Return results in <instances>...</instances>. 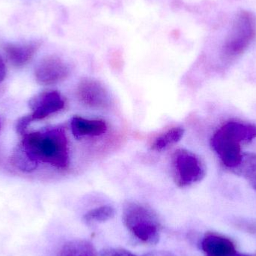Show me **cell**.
Instances as JSON below:
<instances>
[{"label":"cell","instance_id":"19","mask_svg":"<svg viewBox=\"0 0 256 256\" xmlns=\"http://www.w3.org/2000/svg\"><path fill=\"white\" fill-rule=\"evenodd\" d=\"M6 76V67L4 60L0 56V84L4 80Z\"/></svg>","mask_w":256,"mask_h":256},{"label":"cell","instance_id":"3","mask_svg":"<svg viewBox=\"0 0 256 256\" xmlns=\"http://www.w3.org/2000/svg\"><path fill=\"white\" fill-rule=\"evenodd\" d=\"M256 38V21L250 12L237 15L232 28L222 46V56L227 61L236 60L250 48Z\"/></svg>","mask_w":256,"mask_h":256},{"label":"cell","instance_id":"7","mask_svg":"<svg viewBox=\"0 0 256 256\" xmlns=\"http://www.w3.org/2000/svg\"><path fill=\"white\" fill-rule=\"evenodd\" d=\"M66 102L60 92L48 91L34 96L28 102V106L32 110L30 115L31 122L44 120L64 109Z\"/></svg>","mask_w":256,"mask_h":256},{"label":"cell","instance_id":"8","mask_svg":"<svg viewBox=\"0 0 256 256\" xmlns=\"http://www.w3.org/2000/svg\"><path fill=\"white\" fill-rule=\"evenodd\" d=\"M78 96L84 104L91 108H105L109 104V94L103 85L94 80L86 79L80 82Z\"/></svg>","mask_w":256,"mask_h":256},{"label":"cell","instance_id":"17","mask_svg":"<svg viewBox=\"0 0 256 256\" xmlns=\"http://www.w3.org/2000/svg\"><path fill=\"white\" fill-rule=\"evenodd\" d=\"M115 215L114 208L109 206H100L92 209L87 212L84 216V221L86 224H98L106 222L112 219Z\"/></svg>","mask_w":256,"mask_h":256},{"label":"cell","instance_id":"13","mask_svg":"<svg viewBox=\"0 0 256 256\" xmlns=\"http://www.w3.org/2000/svg\"><path fill=\"white\" fill-rule=\"evenodd\" d=\"M57 256H98V252L94 245L90 242L73 240L64 244Z\"/></svg>","mask_w":256,"mask_h":256},{"label":"cell","instance_id":"18","mask_svg":"<svg viewBox=\"0 0 256 256\" xmlns=\"http://www.w3.org/2000/svg\"><path fill=\"white\" fill-rule=\"evenodd\" d=\"M100 256H138L122 248H108L100 252Z\"/></svg>","mask_w":256,"mask_h":256},{"label":"cell","instance_id":"11","mask_svg":"<svg viewBox=\"0 0 256 256\" xmlns=\"http://www.w3.org/2000/svg\"><path fill=\"white\" fill-rule=\"evenodd\" d=\"M72 134L76 138L84 136H98L104 134L108 126L103 120H87L80 116H74L70 122Z\"/></svg>","mask_w":256,"mask_h":256},{"label":"cell","instance_id":"12","mask_svg":"<svg viewBox=\"0 0 256 256\" xmlns=\"http://www.w3.org/2000/svg\"><path fill=\"white\" fill-rule=\"evenodd\" d=\"M240 144H249L256 138V124L244 122L231 121L222 124Z\"/></svg>","mask_w":256,"mask_h":256},{"label":"cell","instance_id":"5","mask_svg":"<svg viewBox=\"0 0 256 256\" xmlns=\"http://www.w3.org/2000/svg\"><path fill=\"white\" fill-rule=\"evenodd\" d=\"M210 146L226 170L232 171L242 162V144L222 126L212 136Z\"/></svg>","mask_w":256,"mask_h":256},{"label":"cell","instance_id":"9","mask_svg":"<svg viewBox=\"0 0 256 256\" xmlns=\"http://www.w3.org/2000/svg\"><path fill=\"white\" fill-rule=\"evenodd\" d=\"M201 248L204 256H236L238 254L232 240L216 233L206 234Z\"/></svg>","mask_w":256,"mask_h":256},{"label":"cell","instance_id":"14","mask_svg":"<svg viewBox=\"0 0 256 256\" xmlns=\"http://www.w3.org/2000/svg\"><path fill=\"white\" fill-rule=\"evenodd\" d=\"M231 172L244 178L256 191V154L244 153L240 164Z\"/></svg>","mask_w":256,"mask_h":256},{"label":"cell","instance_id":"2","mask_svg":"<svg viewBox=\"0 0 256 256\" xmlns=\"http://www.w3.org/2000/svg\"><path fill=\"white\" fill-rule=\"evenodd\" d=\"M123 220L128 231L140 242L148 244L158 243L160 222L150 208L140 203H128L123 210Z\"/></svg>","mask_w":256,"mask_h":256},{"label":"cell","instance_id":"4","mask_svg":"<svg viewBox=\"0 0 256 256\" xmlns=\"http://www.w3.org/2000/svg\"><path fill=\"white\" fill-rule=\"evenodd\" d=\"M173 178L179 188H186L201 182L206 174L202 160L186 149L176 150L172 159Z\"/></svg>","mask_w":256,"mask_h":256},{"label":"cell","instance_id":"20","mask_svg":"<svg viewBox=\"0 0 256 256\" xmlns=\"http://www.w3.org/2000/svg\"><path fill=\"white\" fill-rule=\"evenodd\" d=\"M144 256H176L172 252L168 251H154V252H149Z\"/></svg>","mask_w":256,"mask_h":256},{"label":"cell","instance_id":"10","mask_svg":"<svg viewBox=\"0 0 256 256\" xmlns=\"http://www.w3.org/2000/svg\"><path fill=\"white\" fill-rule=\"evenodd\" d=\"M39 48V44L36 42L26 44H4L2 49L13 66L22 67L28 64Z\"/></svg>","mask_w":256,"mask_h":256},{"label":"cell","instance_id":"1","mask_svg":"<svg viewBox=\"0 0 256 256\" xmlns=\"http://www.w3.org/2000/svg\"><path fill=\"white\" fill-rule=\"evenodd\" d=\"M22 136L21 144L37 162L48 164L60 170L68 167V143L64 129L50 128Z\"/></svg>","mask_w":256,"mask_h":256},{"label":"cell","instance_id":"15","mask_svg":"<svg viewBox=\"0 0 256 256\" xmlns=\"http://www.w3.org/2000/svg\"><path fill=\"white\" fill-rule=\"evenodd\" d=\"M184 134V130L182 127L170 128L166 132L158 136L150 146L152 150L155 152H161L170 147L172 144H176L180 141Z\"/></svg>","mask_w":256,"mask_h":256},{"label":"cell","instance_id":"6","mask_svg":"<svg viewBox=\"0 0 256 256\" xmlns=\"http://www.w3.org/2000/svg\"><path fill=\"white\" fill-rule=\"evenodd\" d=\"M69 73L68 66L62 58L56 56H49L38 63L34 76L40 85L50 86L67 79Z\"/></svg>","mask_w":256,"mask_h":256},{"label":"cell","instance_id":"16","mask_svg":"<svg viewBox=\"0 0 256 256\" xmlns=\"http://www.w3.org/2000/svg\"><path fill=\"white\" fill-rule=\"evenodd\" d=\"M12 162L14 166L24 172H32L37 168L38 162L26 150L22 144L16 147L12 156Z\"/></svg>","mask_w":256,"mask_h":256}]
</instances>
